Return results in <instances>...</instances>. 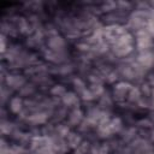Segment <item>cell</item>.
Returning <instances> with one entry per match:
<instances>
[{"label":"cell","instance_id":"cell-1","mask_svg":"<svg viewBox=\"0 0 154 154\" xmlns=\"http://www.w3.org/2000/svg\"><path fill=\"white\" fill-rule=\"evenodd\" d=\"M126 32L128 31H126L125 26H123L120 24H109L102 29V36H103L105 41H107L111 45L116 43L118 41V38Z\"/></svg>","mask_w":154,"mask_h":154},{"label":"cell","instance_id":"cell-2","mask_svg":"<svg viewBox=\"0 0 154 154\" xmlns=\"http://www.w3.org/2000/svg\"><path fill=\"white\" fill-rule=\"evenodd\" d=\"M152 37H153V36H152L147 30H144V29L136 31V38H135V42H136L137 48H138L141 52L147 51V49L152 46V43H153Z\"/></svg>","mask_w":154,"mask_h":154},{"label":"cell","instance_id":"cell-3","mask_svg":"<svg viewBox=\"0 0 154 154\" xmlns=\"http://www.w3.org/2000/svg\"><path fill=\"white\" fill-rule=\"evenodd\" d=\"M132 88V85L128 82H119L114 85V99L117 101H123L128 97L130 89Z\"/></svg>","mask_w":154,"mask_h":154},{"label":"cell","instance_id":"cell-4","mask_svg":"<svg viewBox=\"0 0 154 154\" xmlns=\"http://www.w3.org/2000/svg\"><path fill=\"white\" fill-rule=\"evenodd\" d=\"M5 83L11 89H22L25 85V78L20 75L8 73L5 78Z\"/></svg>","mask_w":154,"mask_h":154},{"label":"cell","instance_id":"cell-5","mask_svg":"<svg viewBox=\"0 0 154 154\" xmlns=\"http://www.w3.org/2000/svg\"><path fill=\"white\" fill-rule=\"evenodd\" d=\"M48 47L51 51H55V52H64V47H65V41L61 36L55 35V36H51L48 42H47Z\"/></svg>","mask_w":154,"mask_h":154},{"label":"cell","instance_id":"cell-6","mask_svg":"<svg viewBox=\"0 0 154 154\" xmlns=\"http://www.w3.org/2000/svg\"><path fill=\"white\" fill-rule=\"evenodd\" d=\"M24 108V102L20 96H13L8 101V109L14 114H20Z\"/></svg>","mask_w":154,"mask_h":154},{"label":"cell","instance_id":"cell-7","mask_svg":"<svg viewBox=\"0 0 154 154\" xmlns=\"http://www.w3.org/2000/svg\"><path fill=\"white\" fill-rule=\"evenodd\" d=\"M61 101L67 107H75V108H77L78 105H79V97L77 96L76 93H72V91H66L64 94V96L61 97Z\"/></svg>","mask_w":154,"mask_h":154},{"label":"cell","instance_id":"cell-8","mask_svg":"<svg viewBox=\"0 0 154 154\" xmlns=\"http://www.w3.org/2000/svg\"><path fill=\"white\" fill-rule=\"evenodd\" d=\"M137 63L140 64L141 67H148L154 63V55L148 51H143L140 53L137 58Z\"/></svg>","mask_w":154,"mask_h":154},{"label":"cell","instance_id":"cell-9","mask_svg":"<svg viewBox=\"0 0 154 154\" xmlns=\"http://www.w3.org/2000/svg\"><path fill=\"white\" fill-rule=\"evenodd\" d=\"M134 49V45H113L112 51L117 57H126Z\"/></svg>","mask_w":154,"mask_h":154},{"label":"cell","instance_id":"cell-10","mask_svg":"<svg viewBox=\"0 0 154 154\" xmlns=\"http://www.w3.org/2000/svg\"><path fill=\"white\" fill-rule=\"evenodd\" d=\"M26 120L34 125H40V124H45L47 122V114L43 112H37L34 114H30L26 117Z\"/></svg>","mask_w":154,"mask_h":154},{"label":"cell","instance_id":"cell-11","mask_svg":"<svg viewBox=\"0 0 154 154\" xmlns=\"http://www.w3.org/2000/svg\"><path fill=\"white\" fill-rule=\"evenodd\" d=\"M83 120V112L77 107V108H73L69 116V123L71 125H78Z\"/></svg>","mask_w":154,"mask_h":154},{"label":"cell","instance_id":"cell-12","mask_svg":"<svg viewBox=\"0 0 154 154\" xmlns=\"http://www.w3.org/2000/svg\"><path fill=\"white\" fill-rule=\"evenodd\" d=\"M66 141H67L69 147L72 148V149H76L83 142L81 136L78 134H76V132H69V135L66 136Z\"/></svg>","mask_w":154,"mask_h":154},{"label":"cell","instance_id":"cell-13","mask_svg":"<svg viewBox=\"0 0 154 154\" xmlns=\"http://www.w3.org/2000/svg\"><path fill=\"white\" fill-rule=\"evenodd\" d=\"M45 57L47 60L52 61V63H60L64 58V52H55V51H46L45 52Z\"/></svg>","mask_w":154,"mask_h":154},{"label":"cell","instance_id":"cell-14","mask_svg":"<svg viewBox=\"0 0 154 154\" xmlns=\"http://www.w3.org/2000/svg\"><path fill=\"white\" fill-rule=\"evenodd\" d=\"M31 26L29 24V22L25 19V18H19L18 20V31L20 34H29L31 30Z\"/></svg>","mask_w":154,"mask_h":154},{"label":"cell","instance_id":"cell-15","mask_svg":"<svg viewBox=\"0 0 154 154\" xmlns=\"http://www.w3.org/2000/svg\"><path fill=\"white\" fill-rule=\"evenodd\" d=\"M142 97V94H141V90L136 87H132L129 91V95H128V99L130 101H135V102H138Z\"/></svg>","mask_w":154,"mask_h":154},{"label":"cell","instance_id":"cell-16","mask_svg":"<svg viewBox=\"0 0 154 154\" xmlns=\"http://www.w3.org/2000/svg\"><path fill=\"white\" fill-rule=\"evenodd\" d=\"M65 93H66V89H65V87L63 84H55L51 89V94L53 96H61L63 97Z\"/></svg>","mask_w":154,"mask_h":154},{"label":"cell","instance_id":"cell-17","mask_svg":"<svg viewBox=\"0 0 154 154\" xmlns=\"http://www.w3.org/2000/svg\"><path fill=\"white\" fill-rule=\"evenodd\" d=\"M89 89H90V91L93 93V95H94L95 97H96V96L102 95V94H103V91H105V89H103V87H102V84H101V83L91 84V87H90Z\"/></svg>","mask_w":154,"mask_h":154},{"label":"cell","instance_id":"cell-18","mask_svg":"<svg viewBox=\"0 0 154 154\" xmlns=\"http://www.w3.org/2000/svg\"><path fill=\"white\" fill-rule=\"evenodd\" d=\"M73 84H75V88L77 89V93H79V94H82V93L87 89L84 82H83L81 78H75V79H73Z\"/></svg>","mask_w":154,"mask_h":154},{"label":"cell","instance_id":"cell-19","mask_svg":"<svg viewBox=\"0 0 154 154\" xmlns=\"http://www.w3.org/2000/svg\"><path fill=\"white\" fill-rule=\"evenodd\" d=\"M88 149H89V143L88 142H82L75 149V154H88Z\"/></svg>","mask_w":154,"mask_h":154},{"label":"cell","instance_id":"cell-20","mask_svg":"<svg viewBox=\"0 0 154 154\" xmlns=\"http://www.w3.org/2000/svg\"><path fill=\"white\" fill-rule=\"evenodd\" d=\"M81 97H82V100H84V101H91V100L95 99V96L93 95V93L90 91V89H85V90L81 94Z\"/></svg>","mask_w":154,"mask_h":154},{"label":"cell","instance_id":"cell-21","mask_svg":"<svg viewBox=\"0 0 154 154\" xmlns=\"http://www.w3.org/2000/svg\"><path fill=\"white\" fill-rule=\"evenodd\" d=\"M1 132L4 135H10V132H11V124H10V122H2V124H1Z\"/></svg>","mask_w":154,"mask_h":154},{"label":"cell","instance_id":"cell-22","mask_svg":"<svg viewBox=\"0 0 154 154\" xmlns=\"http://www.w3.org/2000/svg\"><path fill=\"white\" fill-rule=\"evenodd\" d=\"M23 148L22 147H18V146H13L10 148V153L8 154H23Z\"/></svg>","mask_w":154,"mask_h":154},{"label":"cell","instance_id":"cell-23","mask_svg":"<svg viewBox=\"0 0 154 154\" xmlns=\"http://www.w3.org/2000/svg\"><path fill=\"white\" fill-rule=\"evenodd\" d=\"M1 53L2 54H5L6 52H7V45H6V36L2 34L1 35Z\"/></svg>","mask_w":154,"mask_h":154},{"label":"cell","instance_id":"cell-24","mask_svg":"<svg viewBox=\"0 0 154 154\" xmlns=\"http://www.w3.org/2000/svg\"><path fill=\"white\" fill-rule=\"evenodd\" d=\"M10 148H11V147L2 140V141H1V154H8V153H10Z\"/></svg>","mask_w":154,"mask_h":154},{"label":"cell","instance_id":"cell-25","mask_svg":"<svg viewBox=\"0 0 154 154\" xmlns=\"http://www.w3.org/2000/svg\"><path fill=\"white\" fill-rule=\"evenodd\" d=\"M152 103L154 105V87H153V89H152Z\"/></svg>","mask_w":154,"mask_h":154}]
</instances>
